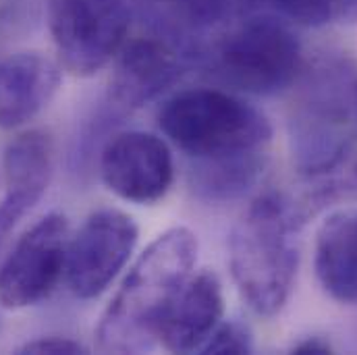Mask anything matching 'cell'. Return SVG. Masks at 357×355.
Masks as SVG:
<instances>
[{
    "instance_id": "cell-1",
    "label": "cell",
    "mask_w": 357,
    "mask_h": 355,
    "mask_svg": "<svg viewBox=\"0 0 357 355\" xmlns=\"http://www.w3.org/2000/svg\"><path fill=\"white\" fill-rule=\"evenodd\" d=\"M197 239L175 227L158 235L129 268L104 310L96 345L104 354H142L156 345L162 316L195 268Z\"/></svg>"
},
{
    "instance_id": "cell-2",
    "label": "cell",
    "mask_w": 357,
    "mask_h": 355,
    "mask_svg": "<svg viewBox=\"0 0 357 355\" xmlns=\"http://www.w3.org/2000/svg\"><path fill=\"white\" fill-rule=\"evenodd\" d=\"M299 212L278 193H262L241 214L229 239L233 280L260 316H276L291 297L299 264Z\"/></svg>"
},
{
    "instance_id": "cell-3",
    "label": "cell",
    "mask_w": 357,
    "mask_h": 355,
    "mask_svg": "<svg viewBox=\"0 0 357 355\" xmlns=\"http://www.w3.org/2000/svg\"><path fill=\"white\" fill-rule=\"evenodd\" d=\"M162 133L199 165L264 160L272 137L268 119L222 89H189L160 110Z\"/></svg>"
},
{
    "instance_id": "cell-4",
    "label": "cell",
    "mask_w": 357,
    "mask_h": 355,
    "mask_svg": "<svg viewBox=\"0 0 357 355\" xmlns=\"http://www.w3.org/2000/svg\"><path fill=\"white\" fill-rule=\"evenodd\" d=\"M301 67V44L278 19L254 17L216 46L212 69L231 88L270 96L293 84Z\"/></svg>"
},
{
    "instance_id": "cell-5",
    "label": "cell",
    "mask_w": 357,
    "mask_h": 355,
    "mask_svg": "<svg viewBox=\"0 0 357 355\" xmlns=\"http://www.w3.org/2000/svg\"><path fill=\"white\" fill-rule=\"evenodd\" d=\"M131 8L127 0H50L48 29L59 65L89 77L104 69L127 44Z\"/></svg>"
},
{
    "instance_id": "cell-6",
    "label": "cell",
    "mask_w": 357,
    "mask_h": 355,
    "mask_svg": "<svg viewBox=\"0 0 357 355\" xmlns=\"http://www.w3.org/2000/svg\"><path fill=\"white\" fill-rule=\"evenodd\" d=\"M69 222L52 212L29 227L0 264V305L25 310L46 299L67 268Z\"/></svg>"
},
{
    "instance_id": "cell-7",
    "label": "cell",
    "mask_w": 357,
    "mask_h": 355,
    "mask_svg": "<svg viewBox=\"0 0 357 355\" xmlns=\"http://www.w3.org/2000/svg\"><path fill=\"white\" fill-rule=\"evenodd\" d=\"M139 231L135 220L112 208L91 212L77 235L69 239L67 285L79 299L102 295L131 260Z\"/></svg>"
},
{
    "instance_id": "cell-8",
    "label": "cell",
    "mask_w": 357,
    "mask_h": 355,
    "mask_svg": "<svg viewBox=\"0 0 357 355\" xmlns=\"http://www.w3.org/2000/svg\"><path fill=\"white\" fill-rule=\"evenodd\" d=\"M104 185L125 202L154 204L173 185V154L165 139L146 131L114 135L100 154Z\"/></svg>"
},
{
    "instance_id": "cell-9",
    "label": "cell",
    "mask_w": 357,
    "mask_h": 355,
    "mask_svg": "<svg viewBox=\"0 0 357 355\" xmlns=\"http://www.w3.org/2000/svg\"><path fill=\"white\" fill-rule=\"evenodd\" d=\"M225 295L216 272L193 270L171 301L156 333V343L173 354H193L204 347L222 322Z\"/></svg>"
},
{
    "instance_id": "cell-10",
    "label": "cell",
    "mask_w": 357,
    "mask_h": 355,
    "mask_svg": "<svg viewBox=\"0 0 357 355\" xmlns=\"http://www.w3.org/2000/svg\"><path fill=\"white\" fill-rule=\"evenodd\" d=\"M183 63L173 46L156 38L127 42L116 54L110 82L112 100L125 108H139L173 88Z\"/></svg>"
},
{
    "instance_id": "cell-11",
    "label": "cell",
    "mask_w": 357,
    "mask_h": 355,
    "mask_svg": "<svg viewBox=\"0 0 357 355\" xmlns=\"http://www.w3.org/2000/svg\"><path fill=\"white\" fill-rule=\"evenodd\" d=\"M61 88V65L40 52H17L0 61V129L36 119Z\"/></svg>"
},
{
    "instance_id": "cell-12",
    "label": "cell",
    "mask_w": 357,
    "mask_h": 355,
    "mask_svg": "<svg viewBox=\"0 0 357 355\" xmlns=\"http://www.w3.org/2000/svg\"><path fill=\"white\" fill-rule=\"evenodd\" d=\"M316 274L333 299L357 303V208L335 212L318 229Z\"/></svg>"
},
{
    "instance_id": "cell-13",
    "label": "cell",
    "mask_w": 357,
    "mask_h": 355,
    "mask_svg": "<svg viewBox=\"0 0 357 355\" xmlns=\"http://www.w3.org/2000/svg\"><path fill=\"white\" fill-rule=\"evenodd\" d=\"M54 148L46 131L33 129L15 137L2 158L6 189L44 195L52 177Z\"/></svg>"
},
{
    "instance_id": "cell-14",
    "label": "cell",
    "mask_w": 357,
    "mask_h": 355,
    "mask_svg": "<svg viewBox=\"0 0 357 355\" xmlns=\"http://www.w3.org/2000/svg\"><path fill=\"white\" fill-rule=\"evenodd\" d=\"M268 8L293 23L318 27L341 13V0H241Z\"/></svg>"
},
{
    "instance_id": "cell-15",
    "label": "cell",
    "mask_w": 357,
    "mask_h": 355,
    "mask_svg": "<svg viewBox=\"0 0 357 355\" xmlns=\"http://www.w3.org/2000/svg\"><path fill=\"white\" fill-rule=\"evenodd\" d=\"M252 349H254V339L250 328L237 320H231V322H220L216 326V331L204 343L199 354L243 355L252 354Z\"/></svg>"
},
{
    "instance_id": "cell-16",
    "label": "cell",
    "mask_w": 357,
    "mask_h": 355,
    "mask_svg": "<svg viewBox=\"0 0 357 355\" xmlns=\"http://www.w3.org/2000/svg\"><path fill=\"white\" fill-rule=\"evenodd\" d=\"M167 6L175 17L185 19L191 25H210L220 21L229 10L233 0H154Z\"/></svg>"
},
{
    "instance_id": "cell-17",
    "label": "cell",
    "mask_w": 357,
    "mask_h": 355,
    "mask_svg": "<svg viewBox=\"0 0 357 355\" xmlns=\"http://www.w3.org/2000/svg\"><path fill=\"white\" fill-rule=\"evenodd\" d=\"M17 354H33V355H77L86 354V347L73 339L63 337H48V339H36L27 341L17 349Z\"/></svg>"
},
{
    "instance_id": "cell-18",
    "label": "cell",
    "mask_w": 357,
    "mask_h": 355,
    "mask_svg": "<svg viewBox=\"0 0 357 355\" xmlns=\"http://www.w3.org/2000/svg\"><path fill=\"white\" fill-rule=\"evenodd\" d=\"M293 355H331L333 354V345L322 339V337H307L303 341H299L297 345H293L291 349Z\"/></svg>"
},
{
    "instance_id": "cell-19",
    "label": "cell",
    "mask_w": 357,
    "mask_h": 355,
    "mask_svg": "<svg viewBox=\"0 0 357 355\" xmlns=\"http://www.w3.org/2000/svg\"><path fill=\"white\" fill-rule=\"evenodd\" d=\"M354 108H356V119H357V82L354 86Z\"/></svg>"
}]
</instances>
